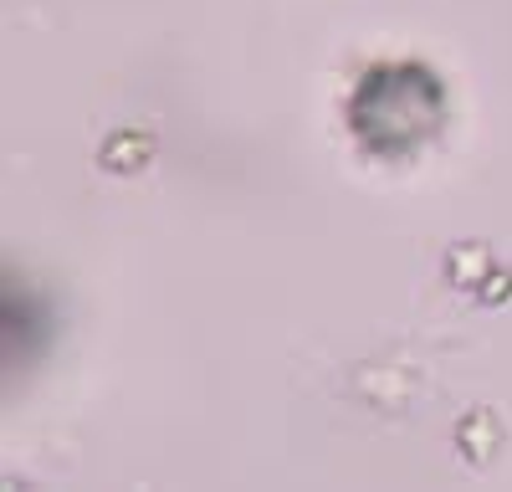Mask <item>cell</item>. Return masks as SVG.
<instances>
[{
	"label": "cell",
	"instance_id": "1",
	"mask_svg": "<svg viewBox=\"0 0 512 492\" xmlns=\"http://www.w3.org/2000/svg\"><path fill=\"white\" fill-rule=\"evenodd\" d=\"M446 123V88L420 62H384L364 72L349 98V129L359 149L379 159H410L420 144H431Z\"/></svg>",
	"mask_w": 512,
	"mask_h": 492
}]
</instances>
